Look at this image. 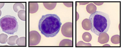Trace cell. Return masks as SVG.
I'll return each instance as SVG.
<instances>
[{"instance_id":"cell-19","label":"cell","mask_w":125,"mask_h":52,"mask_svg":"<svg viewBox=\"0 0 125 52\" xmlns=\"http://www.w3.org/2000/svg\"><path fill=\"white\" fill-rule=\"evenodd\" d=\"M92 45L90 43H84L82 41H80L76 44V46H91Z\"/></svg>"},{"instance_id":"cell-15","label":"cell","mask_w":125,"mask_h":52,"mask_svg":"<svg viewBox=\"0 0 125 52\" xmlns=\"http://www.w3.org/2000/svg\"><path fill=\"white\" fill-rule=\"evenodd\" d=\"M17 44L19 46H26V38L25 37H21L18 38L17 42Z\"/></svg>"},{"instance_id":"cell-17","label":"cell","mask_w":125,"mask_h":52,"mask_svg":"<svg viewBox=\"0 0 125 52\" xmlns=\"http://www.w3.org/2000/svg\"><path fill=\"white\" fill-rule=\"evenodd\" d=\"M19 18L23 21H25L26 19V11L24 10H21L18 13Z\"/></svg>"},{"instance_id":"cell-22","label":"cell","mask_w":125,"mask_h":52,"mask_svg":"<svg viewBox=\"0 0 125 52\" xmlns=\"http://www.w3.org/2000/svg\"><path fill=\"white\" fill-rule=\"evenodd\" d=\"M4 4V3H0V9L3 7Z\"/></svg>"},{"instance_id":"cell-14","label":"cell","mask_w":125,"mask_h":52,"mask_svg":"<svg viewBox=\"0 0 125 52\" xmlns=\"http://www.w3.org/2000/svg\"><path fill=\"white\" fill-rule=\"evenodd\" d=\"M82 38L85 41L89 42L91 40L92 36L91 34L89 32H85L83 35Z\"/></svg>"},{"instance_id":"cell-4","label":"cell","mask_w":125,"mask_h":52,"mask_svg":"<svg viewBox=\"0 0 125 52\" xmlns=\"http://www.w3.org/2000/svg\"><path fill=\"white\" fill-rule=\"evenodd\" d=\"M41 37L37 31H32L29 34V46H34L38 45L40 42Z\"/></svg>"},{"instance_id":"cell-9","label":"cell","mask_w":125,"mask_h":52,"mask_svg":"<svg viewBox=\"0 0 125 52\" xmlns=\"http://www.w3.org/2000/svg\"><path fill=\"white\" fill-rule=\"evenodd\" d=\"M18 38V36H11L7 39V42L10 45H15L17 44V42Z\"/></svg>"},{"instance_id":"cell-21","label":"cell","mask_w":125,"mask_h":52,"mask_svg":"<svg viewBox=\"0 0 125 52\" xmlns=\"http://www.w3.org/2000/svg\"><path fill=\"white\" fill-rule=\"evenodd\" d=\"M94 3L97 6H100L101 5H102V4H103L104 2H94Z\"/></svg>"},{"instance_id":"cell-25","label":"cell","mask_w":125,"mask_h":52,"mask_svg":"<svg viewBox=\"0 0 125 52\" xmlns=\"http://www.w3.org/2000/svg\"><path fill=\"white\" fill-rule=\"evenodd\" d=\"M1 14H2V12H1V11L0 9V17Z\"/></svg>"},{"instance_id":"cell-1","label":"cell","mask_w":125,"mask_h":52,"mask_svg":"<svg viewBox=\"0 0 125 52\" xmlns=\"http://www.w3.org/2000/svg\"><path fill=\"white\" fill-rule=\"evenodd\" d=\"M62 24L60 18L56 14H47L42 16L39 20L38 28L45 37H52L59 33Z\"/></svg>"},{"instance_id":"cell-18","label":"cell","mask_w":125,"mask_h":52,"mask_svg":"<svg viewBox=\"0 0 125 52\" xmlns=\"http://www.w3.org/2000/svg\"><path fill=\"white\" fill-rule=\"evenodd\" d=\"M8 36L5 34L2 33L0 34V43L2 44H5L7 42Z\"/></svg>"},{"instance_id":"cell-13","label":"cell","mask_w":125,"mask_h":52,"mask_svg":"<svg viewBox=\"0 0 125 52\" xmlns=\"http://www.w3.org/2000/svg\"><path fill=\"white\" fill-rule=\"evenodd\" d=\"M44 7L49 10H52L55 8L56 5V2H43Z\"/></svg>"},{"instance_id":"cell-23","label":"cell","mask_w":125,"mask_h":52,"mask_svg":"<svg viewBox=\"0 0 125 52\" xmlns=\"http://www.w3.org/2000/svg\"><path fill=\"white\" fill-rule=\"evenodd\" d=\"M89 2H80V5H85L89 3Z\"/></svg>"},{"instance_id":"cell-16","label":"cell","mask_w":125,"mask_h":52,"mask_svg":"<svg viewBox=\"0 0 125 52\" xmlns=\"http://www.w3.org/2000/svg\"><path fill=\"white\" fill-rule=\"evenodd\" d=\"M111 42L113 44H118L120 43V36L118 35H115L111 39Z\"/></svg>"},{"instance_id":"cell-10","label":"cell","mask_w":125,"mask_h":52,"mask_svg":"<svg viewBox=\"0 0 125 52\" xmlns=\"http://www.w3.org/2000/svg\"><path fill=\"white\" fill-rule=\"evenodd\" d=\"M86 9L88 13L91 14L96 12L97 8L93 3H90L86 6Z\"/></svg>"},{"instance_id":"cell-12","label":"cell","mask_w":125,"mask_h":52,"mask_svg":"<svg viewBox=\"0 0 125 52\" xmlns=\"http://www.w3.org/2000/svg\"><path fill=\"white\" fill-rule=\"evenodd\" d=\"M73 41L68 39L62 40L60 42L59 45L60 46H73Z\"/></svg>"},{"instance_id":"cell-3","label":"cell","mask_w":125,"mask_h":52,"mask_svg":"<svg viewBox=\"0 0 125 52\" xmlns=\"http://www.w3.org/2000/svg\"><path fill=\"white\" fill-rule=\"evenodd\" d=\"M0 26L3 32L8 34H13L18 31L19 26L15 17L7 15L0 19Z\"/></svg>"},{"instance_id":"cell-20","label":"cell","mask_w":125,"mask_h":52,"mask_svg":"<svg viewBox=\"0 0 125 52\" xmlns=\"http://www.w3.org/2000/svg\"><path fill=\"white\" fill-rule=\"evenodd\" d=\"M63 4L68 7H71L73 6L72 2H64Z\"/></svg>"},{"instance_id":"cell-8","label":"cell","mask_w":125,"mask_h":52,"mask_svg":"<svg viewBox=\"0 0 125 52\" xmlns=\"http://www.w3.org/2000/svg\"><path fill=\"white\" fill-rule=\"evenodd\" d=\"M83 28L86 31H89L91 28V24L89 19H85L83 20L82 23Z\"/></svg>"},{"instance_id":"cell-11","label":"cell","mask_w":125,"mask_h":52,"mask_svg":"<svg viewBox=\"0 0 125 52\" xmlns=\"http://www.w3.org/2000/svg\"><path fill=\"white\" fill-rule=\"evenodd\" d=\"M13 10L16 13H18L19 11L24 10L25 7L23 4L21 3H16L13 5Z\"/></svg>"},{"instance_id":"cell-7","label":"cell","mask_w":125,"mask_h":52,"mask_svg":"<svg viewBox=\"0 0 125 52\" xmlns=\"http://www.w3.org/2000/svg\"><path fill=\"white\" fill-rule=\"evenodd\" d=\"M39 8L38 3L36 2H29V12L31 14H33L37 12Z\"/></svg>"},{"instance_id":"cell-24","label":"cell","mask_w":125,"mask_h":52,"mask_svg":"<svg viewBox=\"0 0 125 52\" xmlns=\"http://www.w3.org/2000/svg\"><path fill=\"white\" fill-rule=\"evenodd\" d=\"M104 46H111L110 45H109V44H106L104 45L103 46V47Z\"/></svg>"},{"instance_id":"cell-5","label":"cell","mask_w":125,"mask_h":52,"mask_svg":"<svg viewBox=\"0 0 125 52\" xmlns=\"http://www.w3.org/2000/svg\"><path fill=\"white\" fill-rule=\"evenodd\" d=\"M73 26L72 22H67L63 25L61 29L63 35L66 37L72 38L73 36Z\"/></svg>"},{"instance_id":"cell-2","label":"cell","mask_w":125,"mask_h":52,"mask_svg":"<svg viewBox=\"0 0 125 52\" xmlns=\"http://www.w3.org/2000/svg\"><path fill=\"white\" fill-rule=\"evenodd\" d=\"M91 24L92 32L99 36L107 32L109 28L111 21L108 14L104 12L96 11L91 14L89 18Z\"/></svg>"},{"instance_id":"cell-6","label":"cell","mask_w":125,"mask_h":52,"mask_svg":"<svg viewBox=\"0 0 125 52\" xmlns=\"http://www.w3.org/2000/svg\"><path fill=\"white\" fill-rule=\"evenodd\" d=\"M98 42L101 44H104L108 42L109 39V35L106 32H103L99 36Z\"/></svg>"}]
</instances>
